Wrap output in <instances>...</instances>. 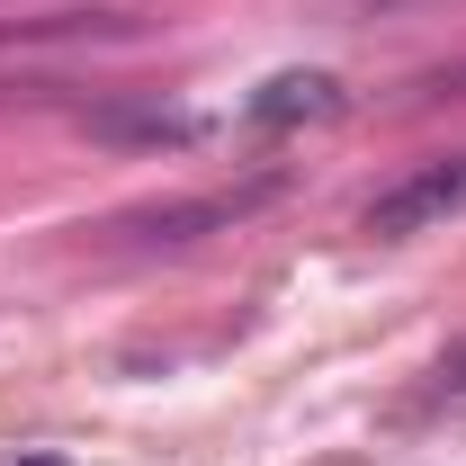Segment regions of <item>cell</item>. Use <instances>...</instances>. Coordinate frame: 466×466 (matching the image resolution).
Segmentation results:
<instances>
[{"label":"cell","mask_w":466,"mask_h":466,"mask_svg":"<svg viewBox=\"0 0 466 466\" xmlns=\"http://www.w3.org/2000/svg\"><path fill=\"white\" fill-rule=\"evenodd\" d=\"M466 216V153H440V162H412L386 198H368V233L377 242H404V233H431Z\"/></svg>","instance_id":"6da1fadb"},{"label":"cell","mask_w":466,"mask_h":466,"mask_svg":"<svg viewBox=\"0 0 466 466\" xmlns=\"http://www.w3.org/2000/svg\"><path fill=\"white\" fill-rule=\"evenodd\" d=\"M279 179H242V188H216V198H179V207H144V216H116V233L135 242H198V233H225L242 225L251 207H269Z\"/></svg>","instance_id":"7a4b0ae2"},{"label":"cell","mask_w":466,"mask_h":466,"mask_svg":"<svg viewBox=\"0 0 466 466\" xmlns=\"http://www.w3.org/2000/svg\"><path fill=\"white\" fill-rule=\"evenodd\" d=\"M332 108H341V90H332L323 72H279V81L251 99V116H260V126H288V116H332Z\"/></svg>","instance_id":"3957f363"},{"label":"cell","mask_w":466,"mask_h":466,"mask_svg":"<svg viewBox=\"0 0 466 466\" xmlns=\"http://www.w3.org/2000/svg\"><path fill=\"white\" fill-rule=\"evenodd\" d=\"M377 9H412V0H377Z\"/></svg>","instance_id":"277c9868"},{"label":"cell","mask_w":466,"mask_h":466,"mask_svg":"<svg viewBox=\"0 0 466 466\" xmlns=\"http://www.w3.org/2000/svg\"><path fill=\"white\" fill-rule=\"evenodd\" d=\"M27 466H63V458H27Z\"/></svg>","instance_id":"5b68a950"}]
</instances>
